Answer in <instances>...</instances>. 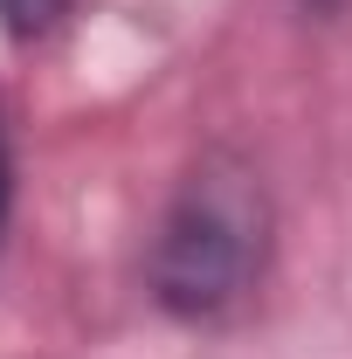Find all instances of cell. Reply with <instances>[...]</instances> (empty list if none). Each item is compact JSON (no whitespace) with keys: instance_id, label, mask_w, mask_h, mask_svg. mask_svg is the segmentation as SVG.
<instances>
[{"instance_id":"1","label":"cell","mask_w":352,"mask_h":359,"mask_svg":"<svg viewBox=\"0 0 352 359\" xmlns=\"http://www.w3.org/2000/svg\"><path fill=\"white\" fill-rule=\"evenodd\" d=\"M269 249H276V208L263 173L242 152L208 145L180 173L173 201L152 228L145 290L180 325H228L263 290Z\"/></svg>"},{"instance_id":"2","label":"cell","mask_w":352,"mask_h":359,"mask_svg":"<svg viewBox=\"0 0 352 359\" xmlns=\"http://www.w3.org/2000/svg\"><path fill=\"white\" fill-rule=\"evenodd\" d=\"M76 14V0H0V28H7V42H48L62 21Z\"/></svg>"},{"instance_id":"3","label":"cell","mask_w":352,"mask_h":359,"mask_svg":"<svg viewBox=\"0 0 352 359\" xmlns=\"http://www.w3.org/2000/svg\"><path fill=\"white\" fill-rule=\"evenodd\" d=\"M7 222H14V132L0 111V249H7Z\"/></svg>"}]
</instances>
